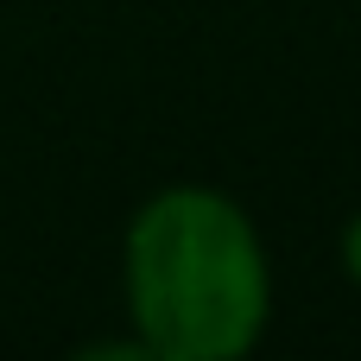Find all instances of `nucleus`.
I'll return each mask as SVG.
<instances>
[{
	"label": "nucleus",
	"mask_w": 361,
	"mask_h": 361,
	"mask_svg": "<svg viewBox=\"0 0 361 361\" xmlns=\"http://www.w3.org/2000/svg\"><path fill=\"white\" fill-rule=\"evenodd\" d=\"M127 305L159 361L247 355L267 330V254L254 222L222 190H159L127 228Z\"/></svg>",
	"instance_id": "nucleus-1"
},
{
	"label": "nucleus",
	"mask_w": 361,
	"mask_h": 361,
	"mask_svg": "<svg viewBox=\"0 0 361 361\" xmlns=\"http://www.w3.org/2000/svg\"><path fill=\"white\" fill-rule=\"evenodd\" d=\"M343 254H349V273H355V286H361V216L349 222V241H343Z\"/></svg>",
	"instance_id": "nucleus-2"
}]
</instances>
